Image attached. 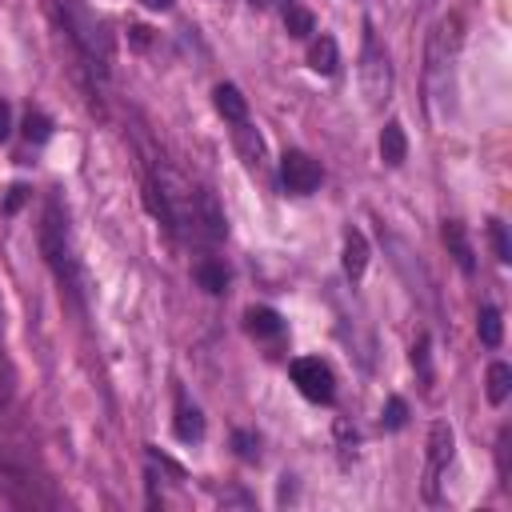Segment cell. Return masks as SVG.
Segmentation results:
<instances>
[{
	"mask_svg": "<svg viewBox=\"0 0 512 512\" xmlns=\"http://www.w3.org/2000/svg\"><path fill=\"white\" fill-rule=\"evenodd\" d=\"M148 208L152 216H160L180 240H196V244H220L224 240V216L212 200V192L196 188L188 176H180L176 168H156L148 180Z\"/></svg>",
	"mask_w": 512,
	"mask_h": 512,
	"instance_id": "6da1fadb",
	"label": "cell"
},
{
	"mask_svg": "<svg viewBox=\"0 0 512 512\" xmlns=\"http://www.w3.org/2000/svg\"><path fill=\"white\" fill-rule=\"evenodd\" d=\"M460 44H464V20H460V16H444V20L428 32V44H424V92H428V112H432V120H444V116H448Z\"/></svg>",
	"mask_w": 512,
	"mask_h": 512,
	"instance_id": "7a4b0ae2",
	"label": "cell"
},
{
	"mask_svg": "<svg viewBox=\"0 0 512 512\" xmlns=\"http://www.w3.org/2000/svg\"><path fill=\"white\" fill-rule=\"evenodd\" d=\"M40 252H44V260H48L52 276L60 280V288H64V292H72V296L80 300L84 280H80V264H76V256H72L68 220H64V212H60V204H56V200L44 208V220H40Z\"/></svg>",
	"mask_w": 512,
	"mask_h": 512,
	"instance_id": "3957f363",
	"label": "cell"
},
{
	"mask_svg": "<svg viewBox=\"0 0 512 512\" xmlns=\"http://www.w3.org/2000/svg\"><path fill=\"white\" fill-rule=\"evenodd\" d=\"M56 8H60V20H64L68 36L84 52V60H92V68L104 72L112 64V32H108V24L84 0H60Z\"/></svg>",
	"mask_w": 512,
	"mask_h": 512,
	"instance_id": "277c9868",
	"label": "cell"
},
{
	"mask_svg": "<svg viewBox=\"0 0 512 512\" xmlns=\"http://www.w3.org/2000/svg\"><path fill=\"white\" fill-rule=\"evenodd\" d=\"M360 92H364V100H368L372 108L392 96V60H388V52L376 44L372 32L364 36V52H360Z\"/></svg>",
	"mask_w": 512,
	"mask_h": 512,
	"instance_id": "5b68a950",
	"label": "cell"
},
{
	"mask_svg": "<svg viewBox=\"0 0 512 512\" xmlns=\"http://www.w3.org/2000/svg\"><path fill=\"white\" fill-rule=\"evenodd\" d=\"M292 384L300 388V396H308L312 404H332V396H336V376H332V368L324 364V360H316V356H300V360H292Z\"/></svg>",
	"mask_w": 512,
	"mask_h": 512,
	"instance_id": "8992f818",
	"label": "cell"
},
{
	"mask_svg": "<svg viewBox=\"0 0 512 512\" xmlns=\"http://www.w3.org/2000/svg\"><path fill=\"white\" fill-rule=\"evenodd\" d=\"M320 180H324V172H320V164L308 152H300V148L284 152V160H280V184H284V192L308 196V192L320 188Z\"/></svg>",
	"mask_w": 512,
	"mask_h": 512,
	"instance_id": "52a82bcc",
	"label": "cell"
},
{
	"mask_svg": "<svg viewBox=\"0 0 512 512\" xmlns=\"http://www.w3.org/2000/svg\"><path fill=\"white\" fill-rule=\"evenodd\" d=\"M448 460H452V428L444 420H436L428 432V496H436V480Z\"/></svg>",
	"mask_w": 512,
	"mask_h": 512,
	"instance_id": "ba28073f",
	"label": "cell"
},
{
	"mask_svg": "<svg viewBox=\"0 0 512 512\" xmlns=\"http://www.w3.org/2000/svg\"><path fill=\"white\" fill-rule=\"evenodd\" d=\"M232 144H236L240 160H244L252 172H260V168H264V160H268V144H264V136H260V128H256V124H248V120L232 124Z\"/></svg>",
	"mask_w": 512,
	"mask_h": 512,
	"instance_id": "9c48e42d",
	"label": "cell"
},
{
	"mask_svg": "<svg viewBox=\"0 0 512 512\" xmlns=\"http://www.w3.org/2000/svg\"><path fill=\"white\" fill-rule=\"evenodd\" d=\"M244 328H248L252 340H264V344H280V340H284V320H280V312H276V308H264V304L244 312Z\"/></svg>",
	"mask_w": 512,
	"mask_h": 512,
	"instance_id": "30bf717a",
	"label": "cell"
},
{
	"mask_svg": "<svg viewBox=\"0 0 512 512\" xmlns=\"http://www.w3.org/2000/svg\"><path fill=\"white\" fill-rule=\"evenodd\" d=\"M440 236H444V244H448L452 260L460 264V272H472V268H476V256H472V244H468V232H464V224H460V220H444Z\"/></svg>",
	"mask_w": 512,
	"mask_h": 512,
	"instance_id": "8fae6325",
	"label": "cell"
},
{
	"mask_svg": "<svg viewBox=\"0 0 512 512\" xmlns=\"http://www.w3.org/2000/svg\"><path fill=\"white\" fill-rule=\"evenodd\" d=\"M212 104H216V112H220L228 124H240V120H248V100L240 96V88H236V84H216V92H212Z\"/></svg>",
	"mask_w": 512,
	"mask_h": 512,
	"instance_id": "7c38bea8",
	"label": "cell"
},
{
	"mask_svg": "<svg viewBox=\"0 0 512 512\" xmlns=\"http://www.w3.org/2000/svg\"><path fill=\"white\" fill-rule=\"evenodd\" d=\"M308 68L320 72V76H332V72L340 68V48H336L332 36H316V40L308 44Z\"/></svg>",
	"mask_w": 512,
	"mask_h": 512,
	"instance_id": "4fadbf2b",
	"label": "cell"
},
{
	"mask_svg": "<svg viewBox=\"0 0 512 512\" xmlns=\"http://www.w3.org/2000/svg\"><path fill=\"white\" fill-rule=\"evenodd\" d=\"M404 156H408V136H404L400 120H388L380 132V160L396 168V164H404Z\"/></svg>",
	"mask_w": 512,
	"mask_h": 512,
	"instance_id": "5bb4252c",
	"label": "cell"
},
{
	"mask_svg": "<svg viewBox=\"0 0 512 512\" xmlns=\"http://www.w3.org/2000/svg\"><path fill=\"white\" fill-rule=\"evenodd\" d=\"M364 268H368V240L360 232H348L344 236V272H348V280H360Z\"/></svg>",
	"mask_w": 512,
	"mask_h": 512,
	"instance_id": "9a60e30c",
	"label": "cell"
},
{
	"mask_svg": "<svg viewBox=\"0 0 512 512\" xmlns=\"http://www.w3.org/2000/svg\"><path fill=\"white\" fill-rule=\"evenodd\" d=\"M192 276H196V284L204 288V292H212V296H220L224 288H228V268L220 264V260H200L196 268H192Z\"/></svg>",
	"mask_w": 512,
	"mask_h": 512,
	"instance_id": "2e32d148",
	"label": "cell"
},
{
	"mask_svg": "<svg viewBox=\"0 0 512 512\" xmlns=\"http://www.w3.org/2000/svg\"><path fill=\"white\" fill-rule=\"evenodd\" d=\"M484 392H488L492 404H504V400H508V392H512V368H508L504 360H492V364H488Z\"/></svg>",
	"mask_w": 512,
	"mask_h": 512,
	"instance_id": "e0dca14e",
	"label": "cell"
},
{
	"mask_svg": "<svg viewBox=\"0 0 512 512\" xmlns=\"http://www.w3.org/2000/svg\"><path fill=\"white\" fill-rule=\"evenodd\" d=\"M476 332H480V344H488V348H496V344L504 340V320H500V312H496L492 304H484V308H480Z\"/></svg>",
	"mask_w": 512,
	"mask_h": 512,
	"instance_id": "ac0fdd59",
	"label": "cell"
},
{
	"mask_svg": "<svg viewBox=\"0 0 512 512\" xmlns=\"http://www.w3.org/2000/svg\"><path fill=\"white\" fill-rule=\"evenodd\" d=\"M284 28H288V36L304 40V36L316 32V16H312L308 8H300V4H288V8H284Z\"/></svg>",
	"mask_w": 512,
	"mask_h": 512,
	"instance_id": "d6986e66",
	"label": "cell"
},
{
	"mask_svg": "<svg viewBox=\"0 0 512 512\" xmlns=\"http://www.w3.org/2000/svg\"><path fill=\"white\" fill-rule=\"evenodd\" d=\"M176 436L180 440H200L204 436V416H200V408H180L176 412Z\"/></svg>",
	"mask_w": 512,
	"mask_h": 512,
	"instance_id": "ffe728a7",
	"label": "cell"
},
{
	"mask_svg": "<svg viewBox=\"0 0 512 512\" xmlns=\"http://www.w3.org/2000/svg\"><path fill=\"white\" fill-rule=\"evenodd\" d=\"M24 136L36 140V144L48 140V136H52V120H48L44 112H28V116H24Z\"/></svg>",
	"mask_w": 512,
	"mask_h": 512,
	"instance_id": "44dd1931",
	"label": "cell"
},
{
	"mask_svg": "<svg viewBox=\"0 0 512 512\" xmlns=\"http://www.w3.org/2000/svg\"><path fill=\"white\" fill-rule=\"evenodd\" d=\"M488 240H492L496 260H500V264H508V260H512V248H508V232H504V224H500V220H488Z\"/></svg>",
	"mask_w": 512,
	"mask_h": 512,
	"instance_id": "7402d4cb",
	"label": "cell"
},
{
	"mask_svg": "<svg viewBox=\"0 0 512 512\" xmlns=\"http://www.w3.org/2000/svg\"><path fill=\"white\" fill-rule=\"evenodd\" d=\"M232 448H236V456L240 460H260V436H252V432H232Z\"/></svg>",
	"mask_w": 512,
	"mask_h": 512,
	"instance_id": "603a6c76",
	"label": "cell"
},
{
	"mask_svg": "<svg viewBox=\"0 0 512 512\" xmlns=\"http://www.w3.org/2000/svg\"><path fill=\"white\" fill-rule=\"evenodd\" d=\"M408 420V408H404V400L400 396H392L388 400V408H384V428H400Z\"/></svg>",
	"mask_w": 512,
	"mask_h": 512,
	"instance_id": "cb8c5ba5",
	"label": "cell"
},
{
	"mask_svg": "<svg viewBox=\"0 0 512 512\" xmlns=\"http://www.w3.org/2000/svg\"><path fill=\"white\" fill-rule=\"evenodd\" d=\"M12 136V104L8 100H0V144Z\"/></svg>",
	"mask_w": 512,
	"mask_h": 512,
	"instance_id": "d4e9b609",
	"label": "cell"
},
{
	"mask_svg": "<svg viewBox=\"0 0 512 512\" xmlns=\"http://www.w3.org/2000/svg\"><path fill=\"white\" fill-rule=\"evenodd\" d=\"M12 400V372H8V364L0 360V408Z\"/></svg>",
	"mask_w": 512,
	"mask_h": 512,
	"instance_id": "484cf974",
	"label": "cell"
},
{
	"mask_svg": "<svg viewBox=\"0 0 512 512\" xmlns=\"http://www.w3.org/2000/svg\"><path fill=\"white\" fill-rule=\"evenodd\" d=\"M128 32H132V44H136V48H144V44H148V28H140V24H132Z\"/></svg>",
	"mask_w": 512,
	"mask_h": 512,
	"instance_id": "4316f807",
	"label": "cell"
},
{
	"mask_svg": "<svg viewBox=\"0 0 512 512\" xmlns=\"http://www.w3.org/2000/svg\"><path fill=\"white\" fill-rule=\"evenodd\" d=\"M144 8H152V12H164V8H172V0H140Z\"/></svg>",
	"mask_w": 512,
	"mask_h": 512,
	"instance_id": "83f0119b",
	"label": "cell"
},
{
	"mask_svg": "<svg viewBox=\"0 0 512 512\" xmlns=\"http://www.w3.org/2000/svg\"><path fill=\"white\" fill-rule=\"evenodd\" d=\"M20 200H24V188H12V196H8V212H12Z\"/></svg>",
	"mask_w": 512,
	"mask_h": 512,
	"instance_id": "f1b7e54d",
	"label": "cell"
},
{
	"mask_svg": "<svg viewBox=\"0 0 512 512\" xmlns=\"http://www.w3.org/2000/svg\"><path fill=\"white\" fill-rule=\"evenodd\" d=\"M224 504H248V496H240V492H232V496H220Z\"/></svg>",
	"mask_w": 512,
	"mask_h": 512,
	"instance_id": "f546056e",
	"label": "cell"
},
{
	"mask_svg": "<svg viewBox=\"0 0 512 512\" xmlns=\"http://www.w3.org/2000/svg\"><path fill=\"white\" fill-rule=\"evenodd\" d=\"M244 4H252V8H272V4H280V0H244Z\"/></svg>",
	"mask_w": 512,
	"mask_h": 512,
	"instance_id": "4dcf8cb0",
	"label": "cell"
}]
</instances>
